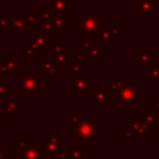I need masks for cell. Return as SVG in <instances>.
<instances>
[{
    "label": "cell",
    "instance_id": "1f68e13d",
    "mask_svg": "<svg viewBox=\"0 0 159 159\" xmlns=\"http://www.w3.org/2000/svg\"><path fill=\"white\" fill-rule=\"evenodd\" d=\"M63 51H65V48H63V46L61 43H53V55L55 56L61 55Z\"/></svg>",
    "mask_w": 159,
    "mask_h": 159
},
{
    "label": "cell",
    "instance_id": "ba28073f",
    "mask_svg": "<svg viewBox=\"0 0 159 159\" xmlns=\"http://www.w3.org/2000/svg\"><path fill=\"white\" fill-rule=\"evenodd\" d=\"M52 41V35L50 32H31V45L39 50H43Z\"/></svg>",
    "mask_w": 159,
    "mask_h": 159
},
{
    "label": "cell",
    "instance_id": "cb8c5ba5",
    "mask_svg": "<svg viewBox=\"0 0 159 159\" xmlns=\"http://www.w3.org/2000/svg\"><path fill=\"white\" fill-rule=\"evenodd\" d=\"M149 111L154 112L159 117V93H157L154 98L149 101Z\"/></svg>",
    "mask_w": 159,
    "mask_h": 159
},
{
    "label": "cell",
    "instance_id": "83f0119b",
    "mask_svg": "<svg viewBox=\"0 0 159 159\" xmlns=\"http://www.w3.org/2000/svg\"><path fill=\"white\" fill-rule=\"evenodd\" d=\"M14 76V73L6 67L5 61H0V77H9L11 78Z\"/></svg>",
    "mask_w": 159,
    "mask_h": 159
},
{
    "label": "cell",
    "instance_id": "5b68a950",
    "mask_svg": "<svg viewBox=\"0 0 159 159\" xmlns=\"http://www.w3.org/2000/svg\"><path fill=\"white\" fill-rule=\"evenodd\" d=\"M40 148H41V153L42 157H52V155H57L61 150H63L65 148V142L58 138L56 134L53 133H48L46 139H42L40 143Z\"/></svg>",
    "mask_w": 159,
    "mask_h": 159
},
{
    "label": "cell",
    "instance_id": "44dd1931",
    "mask_svg": "<svg viewBox=\"0 0 159 159\" xmlns=\"http://www.w3.org/2000/svg\"><path fill=\"white\" fill-rule=\"evenodd\" d=\"M68 53H70V50H65L61 55L56 56L55 62H56L57 65H68V66H71L72 61H70V60H68Z\"/></svg>",
    "mask_w": 159,
    "mask_h": 159
},
{
    "label": "cell",
    "instance_id": "e575fe53",
    "mask_svg": "<svg viewBox=\"0 0 159 159\" xmlns=\"http://www.w3.org/2000/svg\"><path fill=\"white\" fill-rule=\"evenodd\" d=\"M0 159H9V152L7 150H0Z\"/></svg>",
    "mask_w": 159,
    "mask_h": 159
},
{
    "label": "cell",
    "instance_id": "4316f807",
    "mask_svg": "<svg viewBox=\"0 0 159 159\" xmlns=\"http://www.w3.org/2000/svg\"><path fill=\"white\" fill-rule=\"evenodd\" d=\"M12 30V25L10 19H5L0 16V31H11Z\"/></svg>",
    "mask_w": 159,
    "mask_h": 159
},
{
    "label": "cell",
    "instance_id": "d590c367",
    "mask_svg": "<svg viewBox=\"0 0 159 159\" xmlns=\"http://www.w3.org/2000/svg\"><path fill=\"white\" fill-rule=\"evenodd\" d=\"M109 159H122V158H120L119 155H112V157H111Z\"/></svg>",
    "mask_w": 159,
    "mask_h": 159
},
{
    "label": "cell",
    "instance_id": "d6986e66",
    "mask_svg": "<svg viewBox=\"0 0 159 159\" xmlns=\"http://www.w3.org/2000/svg\"><path fill=\"white\" fill-rule=\"evenodd\" d=\"M41 53V50L36 48L34 45L31 43H26L25 45V50H24V55H25V58L26 60H35L37 55Z\"/></svg>",
    "mask_w": 159,
    "mask_h": 159
},
{
    "label": "cell",
    "instance_id": "ffe728a7",
    "mask_svg": "<svg viewBox=\"0 0 159 159\" xmlns=\"http://www.w3.org/2000/svg\"><path fill=\"white\" fill-rule=\"evenodd\" d=\"M148 78L150 83H159V66H150Z\"/></svg>",
    "mask_w": 159,
    "mask_h": 159
},
{
    "label": "cell",
    "instance_id": "603a6c76",
    "mask_svg": "<svg viewBox=\"0 0 159 159\" xmlns=\"http://www.w3.org/2000/svg\"><path fill=\"white\" fill-rule=\"evenodd\" d=\"M150 58V55L148 52V50H139L138 51V65L143 66L144 63H148Z\"/></svg>",
    "mask_w": 159,
    "mask_h": 159
},
{
    "label": "cell",
    "instance_id": "e0dca14e",
    "mask_svg": "<svg viewBox=\"0 0 159 159\" xmlns=\"http://www.w3.org/2000/svg\"><path fill=\"white\" fill-rule=\"evenodd\" d=\"M127 82V78L125 77H120V78H114V77H111V81H109V88H108V92L109 93H114L117 92L124 83Z\"/></svg>",
    "mask_w": 159,
    "mask_h": 159
},
{
    "label": "cell",
    "instance_id": "52a82bcc",
    "mask_svg": "<svg viewBox=\"0 0 159 159\" xmlns=\"http://www.w3.org/2000/svg\"><path fill=\"white\" fill-rule=\"evenodd\" d=\"M125 127L130 128L134 133L135 139H148L149 138V128L143 120V117L140 116H134L130 122L125 124Z\"/></svg>",
    "mask_w": 159,
    "mask_h": 159
},
{
    "label": "cell",
    "instance_id": "5bb4252c",
    "mask_svg": "<svg viewBox=\"0 0 159 159\" xmlns=\"http://www.w3.org/2000/svg\"><path fill=\"white\" fill-rule=\"evenodd\" d=\"M71 159H87V152L80 144H71L68 149Z\"/></svg>",
    "mask_w": 159,
    "mask_h": 159
},
{
    "label": "cell",
    "instance_id": "74e56055",
    "mask_svg": "<svg viewBox=\"0 0 159 159\" xmlns=\"http://www.w3.org/2000/svg\"><path fill=\"white\" fill-rule=\"evenodd\" d=\"M0 139H2V134L1 133H0Z\"/></svg>",
    "mask_w": 159,
    "mask_h": 159
},
{
    "label": "cell",
    "instance_id": "9c48e42d",
    "mask_svg": "<svg viewBox=\"0 0 159 159\" xmlns=\"http://www.w3.org/2000/svg\"><path fill=\"white\" fill-rule=\"evenodd\" d=\"M41 158H42V153H41L40 144H36V145L30 144L29 147L21 150L19 159H41Z\"/></svg>",
    "mask_w": 159,
    "mask_h": 159
},
{
    "label": "cell",
    "instance_id": "484cf974",
    "mask_svg": "<svg viewBox=\"0 0 159 159\" xmlns=\"http://www.w3.org/2000/svg\"><path fill=\"white\" fill-rule=\"evenodd\" d=\"M5 65H6V67H7L12 73H15V72L17 71V61L14 58V56H12L11 53L7 56V60L5 61Z\"/></svg>",
    "mask_w": 159,
    "mask_h": 159
},
{
    "label": "cell",
    "instance_id": "f1b7e54d",
    "mask_svg": "<svg viewBox=\"0 0 159 159\" xmlns=\"http://www.w3.org/2000/svg\"><path fill=\"white\" fill-rule=\"evenodd\" d=\"M71 73L75 75H81V60H75L71 63Z\"/></svg>",
    "mask_w": 159,
    "mask_h": 159
},
{
    "label": "cell",
    "instance_id": "4fadbf2b",
    "mask_svg": "<svg viewBox=\"0 0 159 159\" xmlns=\"http://www.w3.org/2000/svg\"><path fill=\"white\" fill-rule=\"evenodd\" d=\"M81 120H82L81 111H71L70 112V133L71 134H75Z\"/></svg>",
    "mask_w": 159,
    "mask_h": 159
},
{
    "label": "cell",
    "instance_id": "7a4b0ae2",
    "mask_svg": "<svg viewBox=\"0 0 159 159\" xmlns=\"http://www.w3.org/2000/svg\"><path fill=\"white\" fill-rule=\"evenodd\" d=\"M117 106H135L138 104V83L125 82L117 92Z\"/></svg>",
    "mask_w": 159,
    "mask_h": 159
},
{
    "label": "cell",
    "instance_id": "2e32d148",
    "mask_svg": "<svg viewBox=\"0 0 159 159\" xmlns=\"http://www.w3.org/2000/svg\"><path fill=\"white\" fill-rule=\"evenodd\" d=\"M99 40V42H113L114 41V29H102V31H98L96 35Z\"/></svg>",
    "mask_w": 159,
    "mask_h": 159
},
{
    "label": "cell",
    "instance_id": "4dcf8cb0",
    "mask_svg": "<svg viewBox=\"0 0 159 159\" xmlns=\"http://www.w3.org/2000/svg\"><path fill=\"white\" fill-rule=\"evenodd\" d=\"M120 135H122V139H135L133 130H132L130 128H128V127H124V128L122 129Z\"/></svg>",
    "mask_w": 159,
    "mask_h": 159
},
{
    "label": "cell",
    "instance_id": "3957f363",
    "mask_svg": "<svg viewBox=\"0 0 159 159\" xmlns=\"http://www.w3.org/2000/svg\"><path fill=\"white\" fill-rule=\"evenodd\" d=\"M21 77V82L19 86V93L21 94H32V93H41L40 83H41V77L36 76V72L31 71H20L19 72Z\"/></svg>",
    "mask_w": 159,
    "mask_h": 159
},
{
    "label": "cell",
    "instance_id": "8fae6325",
    "mask_svg": "<svg viewBox=\"0 0 159 159\" xmlns=\"http://www.w3.org/2000/svg\"><path fill=\"white\" fill-rule=\"evenodd\" d=\"M42 77H55L58 73V65L55 61H43L41 63Z\"/></svg>",
    "mask_w": 159,
    "mask_h": 159
},
{
    "label": "cell",
    "instance_id": "8d00e7d4",
    "mask_svg": "<svg viewBox=\"0 0 159 159\" xmlns=\"http://www.w3.org/2000/svg\"><path fill=\"white\" fill-rule=\"evenodd\" d=\"M155 127H158V128H159V117H158V119H157V123H155Z\"/></svg>",
    "mask_w": 159,
    "mask_h": 159
},
{
    "label": "cell",
    "instance_id": "277c9868",
    "mask_svg": "<svg viewBox=\"0 0 159 159\" xmlns=\"http://www.w3.org/2000/svg\"><path fill=\"white\" fill-rule=\"evenodd\" d=\"M102 26V16H94V17H83L81 21L77 22V31H82L83 32V41L82 42H87L91 41V39L93 36L97 35V32L99 31L98 29Z\"/></svg>",
    "mask_w": 159,
    "mask_h": 159
},
{
    "label": "cell",
    "instance_id": "30bf717a",
    "mask_svg": "<svg viewBox=\"0 0 159 159\" xmlns=\"http://www.w3.org/2000/svg\"><path fill=\"white\" fill-rule=\"evenodd\" d=\"M92 94H93V104H109V99H108V89H103V88H93L92 89Z\"/></svg>",
    "mask_w": 159,
    "mask_h": 159
},
{
    "label": "cell",
    "instance_id": "6da1fadb",
    "mask_svg": "<svg viewBox=\"0 0 159 159\" xmlns=\"http://www.w3.org/2000/svg\"><path fill=\"white\" fill-rule=\"evenodd\" d=\"M75 135L81 140L82 144L91 145L93 140L98 138V129L96 122L92 118H82L81 123L78 124L75 132Z\"/></svg>",
    "mask_w": 159,
    "mask_h": 159
},
{
    "label": "cell",
    "instance_id": "d6a6232c",
    "mask_svg": "<svg viewBox=\"0 0 159 159\" xmlns=\"http://www.w3.org/2000/svg\"><path fill=\"white\" fill-rule=\"evenodd\" d=\"M57 158L58 159H71V157H70V153H68V150H61L58 154H57Z\"/></svg>",
    "mask_w": 159,
    "mask_h": 159
},
{
    "label": "cell",
    "instance_id": "f546056e",
    "mask_svg": "<svg viewBox=\"0 0 159 159\" xmlns=\"http://www.w3.org/2000/svg\"><path fill=\"white\" fill-rule=\"evenodd\" d=\"M12 143H14V145L19 147V148H20V150L25 149L26 147H29V145L31 144L29 139H14V140H12Z\"/></svg>",
    "mask_w": 159,
    "mask_h": 159
},
{
    "label": "cell",
    "instance_id": "d4e9b609",
    "mask_svg": "<svg viewBox=\"0 0 159 159\" xmlns=\"http://www.w3.org/2000/svg\"><path fill=\"white\" fill-rule=\"evenodd\" d=\"M70 22L68 21H65L60 17H55L53 19V22H52V26H53V30L55 31H62L65 26H68Z\"/></svg>",
    "mask_w": 159,
    "mask_h": 159
},
{
    "label": "cell",
    "instance_id": "7402d4cb",
    "mask_svg": "<svg viewBox=\"0 0 159 159\" xmlns=\"http://www.w3.org/2000/svg\"><path fill=\"white\" fill-rule=\"evenodd\" d=\"M9 94V89H7V86L4 83V82H0V104H5L9 99L7 97Z\"/></svg>",
    "mask_w": 159,
    "mask_h": 159
},
{
    "label": "cell",
    "instance_id": "9a60e30c",
    "mask_svg": "<svg viewBox=\"0 0 159 159\" xmlns=\"http://www.w3.org/2000/svg\"><path fill=\"white\" fill-rule=\"evenodd\" d=\"M4 108L7 113V116L17 117L20 114V106H19V102L15 99H7V102L4 104Z\"/></svg>",
    "mask_w": 159,
    "mask_h": 159
},
{
    "label": "cell",
    "instance_id": "8992f818",
    "mask_svg": "<svg viewBox=\"0 0 159 159\" xmlns=\"http://www.w3.org/2000/svg\"><path fill=\"white\" fill-rule=\"evenodd\" d=\"M70 88H71V93L72 94H83L87 92V89L92 88V82L93 78L92 77H82L81 75H75V73H70Z\"/></svg>",
    "mask_w": 159,
    "mask_h": 159
},
{
    "label": "cell",
    "instance_id": "ac0fdd59",
    "mask_svg": "<svg viewBox=\"0 0 159 159\" xmlns=\"http://www.w3.org/2000/svg\"><path fill=\"white\" fill-rule=\"evenodd\" d=\"M143 120H144V123L147 124V127L150 129V128H153V127H155V123H157V119H158V116L154 113V112H152V111H145L144 113H143Z\"/></svg>",
    "mask_w": 159,
    "mask_h": 159
},
{
    "label": "cell",
    "instance_id": "7c38bea8",
    "mask_svg": "<svg viewBox=\"0 0 159 159\" xmlns=\"http://www.w3.org/2000/svg\"><path fill=\"white\" fill-rule=\"evenodd\" d=\"M11 19H14V20H10L12 29H16L19 31H29L30 30V24H29L27 19H25L24 16H11Z\"/></svg>",
    "mask_w": 159,
    "mask_h": 159
},
{
    "label": "cell",
    "instance_id": "836d02e7",
    "mask_svg": "<svg viewBox=\"0 0 159 159\" xmlns=\"http://www.w3.org/2000/svg\"><path fill=\"white\" fill-rule=\"evenodd\" d=\"M6 116H7V113H6L5 108H4V106L0 104V122H2V119H4Z\"/></svg>",
    "mask_w": 159,
    "mask_h": 159
}]
</instances>
